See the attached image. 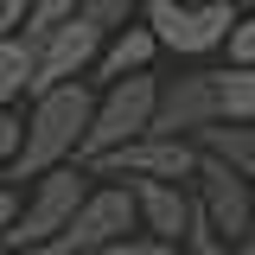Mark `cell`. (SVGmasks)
Listing matches in <instances>:
<instances>
[{"instance_id":"obj_4","label":"cell","mask_w":255,"mask_h":255,"mask_svg":"<svg viewBox=\"0 0 255 255\" xmlns=\"http://www.w3.org/2000/svg\"><path fill=\"white\" fill-rule=\"evenodd\" d=\"M83 191H90V172L83 166H51V172H38L32 179V198H26V211L13 217V230L0 236V243H13L19 255H38L51 236H58L64 223H70V211L83 204Z\"/></svg>"},{"instance_id":"obj_3","label":"cell","mask_w":255,"mask_h":255,"mask_svg":"<svg viewBox=\"0 0 255 255\" xmlns=\"http://www.w3.org/2000/svg\"><path fill=\"white\" fill-rule=\"evenodd\" d=\"M128 230H140V217H134V185H90L83 204L70 211V223L38 255H102V249H115Z\"/></svg>"},{"instance_id":"obj_15","label":"cell","mask_w":255,"mask_h":255,"mask_svg":"<svg viewBox=\"0 0 255 255\" xmlns=\"http://www.w3.org/2000/svg\"><path fill=\"white\" fill-rule=\"evenodd\" d=\"M179 243H185V255H243V249L217 230V223L198 211V204H191V223H185V236H179Z\"/></svg>"},{"instance_id":"obj_7","label":"cell","mask_w":255,"mask_h":255,"mask_svg":"<svg viewBox=\"0 0 255 255\" xmlns=\"http://www.w3.org/2000/svg\"><path fill=\"white\" fill-rule=\"evenodd\" d=\"M83 172H115V179H172V185H185L191 172H198V147H191L185 134H140V140H128L115 153L90 159Z\"/></svg>"},{"instance_id":"obj_21","label":"cell","mask_w":255,"mask_h":255,"mask_svg":"<svg viewBox=\"0 0 255 255\" xmlns=\"http://www.w3.org/2000/svg\"><path fill=\"white\" fill-rule=\"evenodd\" d=\"M13 217H19V198H13V185H6V179H0V236L13 230Z\"/></svg>"},{"instance_id":"obj_5","label":"cell","mask_w":255,"mask_h":255,"mask_svg":"<svg viewBox=\"0 0 255 255\" xmlns=\"http://www.w3.org/2000/svg\"><path fill=\"white\" fill-rule=\"evenodd\" d=\"M230 26H236V0H147V32L179 58L217 51Z\"/></svg>"},{"instance_id":"obj_6","label":"cell","mask_w":255,"mask_h":255,"mask_svg":"<svg viewBox=\"0 0 255 255\" xmlns=\"http://www.w3.org/2000/svg\"><path fill=\"white\" fill-rule=\"evenodd\" d=\"M109 45V26L96 19L90 6H77L70 19H58L51 32H38V70H32V96L51 90V83H77L96 64V51Z\"/></svg>"},{"instance_id":"obj_23","label":"cell","mask_w":255,"mask_h":255,"mask_svg":"<svg viewBox=\"0 0 255 255\" xmlns=\"http://www.w3.org/2000/svg\"><path fill=\"white\" fill-rule=\"evenodd\" d=\"M0 255H19V249H13V243H0Z\"/></svg>"},{"instance_id":"obj_11","label":"cell","mask_w":255,"mask_h":255,"mask_svg":"<svg viewBox=\"0 0 255 255\" xmlns=\"http://www.w3.org/2000/svg\"><path fill=\"white\" fill-rule=\"evenodd\" d=\"M153 51H159V38L147 26H122V32H109V45L96 51V83H115V77H134V70H147L153 64Z\"/></svg>"},{"instance_id":"obj_9","label":"cell","mask_w":255,"mask_h":255,"mask_svg":"<svg viewBox=\"0 0 255 255\" xmlns=\"http://www.w3.org/2000/svg\"><path fill=\"white\" fill-rule=\"evenodd\" d=\"M211 122H217V70H191V77H166L159 83L147 134H198Z\"/></svg>"},{"instance_id":"obj_1","label":"cell","mask_w":255,"mask_h":255,"mask_svg":"<svg viewBox=\"0 0 255 255\" xmlns=\"http://www.w3.org/2000/svg\"><path fill=\"white\" fill-rule=\"evenodd\" d=\"M90 109H96V90L77 77V83H51V90L32 96L26 109V140H19V159L0 172V179H38L64 159H77L83 147V128H90Z\"/></svg>"},{"instance_id":"obj_8","label":"cell","mask_w":255,"mask_h":255,"mask_svg":"<svg viewBox=\"0 0 255 255\" xmlns=\"http://www.w3.org/2000/svg\"><path fill=\"white\" fill-rule=\"evenodd\" d=\"M191 204L204 211V217L217 223L230 243H243V230H249V204H255V191H249V179L243 172H230L223 159H211V153H198V172H191Z\"/></svg>"},{"instance_id":"obj_17","label":"cell","mask_w":255,"mask_h":255,"mask_svg":"<svg viewBox=\"0 0 255 255\" xmlns=\"http://www.w3.org/2000/svg\"><path fill=\"white\" fill-rule=\"evenodd\" d=\"M102 255H185V243H166V236H122L115 249H102Z\"/></svg>"},{"instance_id":"obj_13","label":"cell","mask_w":255,"mask_h":255,"mask_svg":"<svg viewBox=\"0 0 255 255\" xmlns=\"http://www.w3.org/2000/svg\"><path fill=\"white\" fill-rule=\"evenodd\" d=\"M198 153H211L230 172L255 179V128L249 122H211V128H198Z\"/></svg>"},{"instance_id":"obj_2","label":"cell","mask_w":255,"mask_h":255,"mask_svg":"<svg viewBox=\"0 0 255 255\" xmlns=\"http://www.w3.org/2000/svg\"><path fill=\"white\" fill-rule=\"evenodd\" d=\"M153 96H159V77H147V70L102 83V96H96V109H90V128H83V147H77V166H90V159L140 140L153 128Z\"/></svg>"},{"instance_id":"obj_16","label":"cell","mask_w":255,"mask_h":255,"mask_svg":"<svg viewBox=\"0 0 255 255\" xmlns=\"http://www.w3.org/2000/svg\"><path fill=\"white\" fill-rule=\"evenodd\" d=\"M77 6H83V0H32V6H26V26H19V32H26V38H38V32H51L58 19H70Z\"/></svg>"},{"instance_id":"obj_24","label":"cell","mask_w":255,"mask_h":255,"mask_svg":"<svg viewBox=\"0 0 255 255\" xmlns=\"http://www.w3.org/2000/svg\"><path fill=\"white\" fill-rule=\"evenodd\" d=\"M236 6H255V0H236Z\"/></svg>"},{"instance_id":"obj_19","label":"cell","mask_w":255,"mask_h":255,"mask_svg":"<svg viewBox=\"0 0 255 255\" xmlns=\"http://www.w3.org/2000/svg\"><path fill=\"white\" fill-rule=\"evenodd\" d=\"M223 45H230V64H255V19H236Z\"/></svg>"},{"instance_id":"obj_14","label":"cell","mask_w":255,"mask_h":255,"mask_svg":"<svg viewBox=\"0 0 255 255\" xmlns=\"http://www.w3.org/2000/svg\"><path fill=\"white\" fill-rule=\"evenodd\" d=\"M217 122H255V64L217 70Z\"/></svg>"},{"instance_id":"obj_20","label":"cell","mask_w":255,"mask_h":255,"mask_svg":"<svg viewBox=\"0 0 255 255\" xmlns=\"http://www.w3.org/2000/svg\"><path fill=\"white\" fill-rule=\"evenodd\" d=\"M26 6H32V0H0V32H19V26H26Z\"/></svg>"},{"instance_id":"obj_22","label":"cell","mask_w":255,"mask_h":255,"mask_svg":"<svg viewBox=\"0 0 255 255\" xmlns=\"http://www.w3.org/2000/svg\"><path fill=\"white\" fill-rule=\"evenodd\" d=\"M243 255H255V204H249V230H243V243H236Z\"/></svg>"},{"instance_id":"obj_12","label":"cell","mask_w":255,"mask_h":255,"mask_svg":"<svg viewBox=\"0 0 255 255\" xmlns=\"http://www.w3.org/2000/svg\"><path fill=\"white\" fill-rule=\"evenodd\" d=\"M32 70H38V38L26 32H0V109L32 96Z\"/></svg>"},{"instance_id":"obj_18","label":"cell","mask_w":255,"mask_h":255,"mask_svg":"<svg viewBox=\"0 0 255 255\" xmlns=\"http://www.w3.org/2000/svg\"><path fill=\"white\" fill-rule=\"evenodd\" d=\"M19 140H26V115H13V109H0V172L19 159Z\"/></svg>"},{"instance_id":"obj_10","label":"cell","mask_w":255,"mask_h":255,"mask_svg":"<svg viewBox=\"0 0 255 255\" xmlns=\"http://www.w3.org/2000/svg\"><path fill=\"white\" fill-rule=\"evenodd\" d=\"M134 185V217L147 236H166V243H179L191 223V191L172 185V179H128Z\"/></svg>"}]
</instances>
